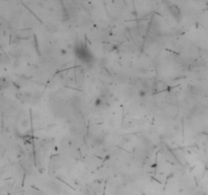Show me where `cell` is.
<instances>
[{
	"label": "cell",
	"instance_id": "obj_1",
	"mask_svg": "<svg viewBox=\"0 0 208 195\" xmlns=\"http://www.w3.org/2000/svg\"><path fill=\"white\" fill-rule=\"evenodd\" d=\"M76 57L81 60L83 63H88L90 64L92 61H94V55L90 52V48L87 47L85 44H78L74 48Z\"/></svg>",
	"mask_w": 208,
	"mask_h": 195
}]
</instances>
